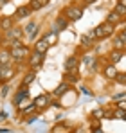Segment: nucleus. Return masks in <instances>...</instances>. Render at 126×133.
Here are the masks:
<instances>
[{"label":"nucleus","instance_id":"obj_1","mask_svg":"<svg viewBox=\"0 0 126 133\" xmlns=\"http://www.w3.org/2000/svg\"><path fill=\"white\" fill-rule=\"evenodd\" d=\"M94 36H96V40H103V38H106V36H112L114 32H115V25H112V23H99L94 31Z\"/></svg>","mask_w":126,"mask_h":133},{"label":"nucleus","instance_id":"obj_2","mask_svg":"<svg viewBox=\"0 0 126 133\" xmlns=\"http://www.w3.org/2000/svg\"><path fill=\"white\" fill-rule=\"evenodd\" d=\"M67 20H70V22H78L81 16H83V7H79V5H76V4H72V5H67L65 9H63V15Z\"/></svg>","mask_w":126,"mask_h":133},{"label":"nucleus","instance_id":"obj_3","mask_svg":"<svg viewBox=\"0 0 126 133\" xmlns=\"http://www.w3.org/2000/svg\"><path fill=\"white\" fill-rule=\"evenodd\" d=\"M11 45H13V47L9 49V52H11V58H13L15 61H22V59L29 54V49L23 43H20V42H13Z\"/></svg>","mask_w":126,"mask_h":133},{"label":"nucleus","instance_id":"obj_4","mask_svg":"<svg viewBox=\"0 0 126 133\" xmlns=\"http://www.w3.org/2000/svg\"><path fill=\"white\" fill-rule=\"evenodd\" d=\"M78 65H79L78 56H70V58L65 61V72H67V74H78Z\"/></svg>","mask_w":126,"mask_h":133},{"label":"nucleus","instance_id":"obj_5","mask_svg":"<svg viewBox=\"0 0 126 133\" xmlns=\"http://www.w3.org/2000/svg\"><path fill=\"white\" fill-rule=\"evenodd\" d=\"M43 54H38V52H33L31 56H29V65H31V68L33 70H36V68H40L43 63Z\"/></svg>","mask_w":126,"mask_h":133},{"label":"nucleus","instance_id":"obj_6","mask_svg":"<svg viewBox=\"0 0 126 133\" xmlns=\"http://www.w3.org/2000/svg\"><path fill=\"white\" fill-rule=\"evenodd\" d=\"M49 104H51V95H47V94H42V95H38V97L34 99V106H36L38 110L47 108Z\"/></svg>","mask_w":126,"mask_h":133},{"label":"nucleus","instance_id":"obj_7","mask_svg":"<svg viewBox=\"0 0 126 133\" xmlns=\"http://www.w3.org/2000/svg\"><path fill=\"white\" fill-rule=\"evenodd\" d=\"M22 34H23V29H15V27L9 29L7 32H4V36H5L11 43H13V42H18V40L22 38Z\"/></svg>","mask_w":126,"mask_h":133},{"label":"nucleus","instance_id":"obj_8","mask_svg":"<svg viewBox=\"0 0 126 133\" xmlns=\"http://www.w3.org/2000/svg\"><path fill=\"white\" fill-rule=\"evenodd\" d=\"M11 61H13L11 52H9L7 49H0V66H2V68H4V66H11Z\"/></svg>","mask_w":126,"mask_h":133},{"label":"nucleus","instance_id":"obj_9","mask_svg":"<svg viewBox=\"0 0 126 133\" xmlns=\"http://www.w3.org/2000/svg\"><path fill=\"white\" fill-rule=\"evenodd\" d=\"M103 74H105L106 79H115V77L119 76V72H117V66L112 65V63L105 65V68H103Z\"/></svg>","mask_w":126,"mask_h":133},{"label":"nucleus","instance_id":"obj_10","mask_svg":"<svg viewBox=\"0 0 126 133\" xmlns=\"http://www.w3.org/2000/svg\"><path fill=\"white\" fill-rule=\"evenodd\" d=\"M123 54H124V50H119V49H114L110 54H108V61L112 63V65H115L117 61H121V58H123Z\"/></svg>","mask_w":126,"mask_h":133},{"label":"nucleus","instance_id":"obj_11","mask_svg":"<svg viewBox=\"0 0 126 133\" xmlns=\"http://www.w3.org/2000/svg\"><path fill=\"white\" fill-rule=\"evenodd\" d=\"M13 23H15V18H13V16H5V18L0 20V29H2L4 32H7L9 29H13Z\"/></svg>","mask_w":126,"mask_h":133},{"label":"nucleus","instance_id":"obj_12","mask_svg":"<svg viewBox=\"0 0 126 133\" xmlns=\"http://www.w3.org/2000/svg\"><path fill=\"white\" fill-rule=\"evenodd\" d=\"M47 50H49V43H47L43 38H42V40H38V42L34 43V52H38V54H43V56H45Z\"/></svg>","mask_w":126,"mask_h":133},{"label":"nucleus","instance_id":"obj_13","mask_svg":"<svg viewBox=\"0 0 126 133\" xmlns=\"http://www.w3.org/2000/svg\"><path fill=\"white\" fill-rule=\"evenodd\" d=\"M31 15V7L29 5H22V7H18L16 11H15V16L13 18H25V16H29Z\"/></svg>","mask_w":126,"mask_h":133},{"label":"nucleus","instance_id":"obj_14","mask_svg":"<svg viewBox=\"0 0 126 133\" xmlns=\"http://www.w3.org/2000/svg\"><path fill=\"white\" fill-rule=\"evenodd\" d=\"M34 79H36V72H34V70L27 72V74H25V77L22 79V87H29L31 83H34Z\"/></svg>","mask_w":126,"mask_h":133},{"label":"nucleus","instance_id":"obj_15","mask_svg":"<svg viewBox=\"0 0 126 133\" xmlns=\"http://www.w3.org/2000/svg\"><path fill=\"white\" fill-rule=\"evenodd\" d=\"M27 95H29V92H27V87H22V90L16 92V95H15V104H18V103H23V99H27Z\"/></svg>","mask_w":126,"mask_h":133},{"label":"nucleus","instance_id":"obj_16","mask_svg":"<svg viewBox=\"0 0 126 133\" xmlns=\"http://www.w3.org/2000/svg\"><path fill=\"white\" fill-rule=\"evenodd\" d=\"M49 4V0H31V4H29V7H31V11H38V9H42Z\"/></svg>","mask_w":126,"mask_h":133},{"label":"nucleus","instance_id":"obj_17","mask_svg":"<svg viewBox=\"0 0 126 133\" xmlns=\"http://www.w3.org/2000/svg\"><path fill=\"white\" fill-rule=\"evenodd\" d=\"M94 40H96V36H94V32L90 31L88 34H85V36H81V47H85V49H86V47H90Z\"/></svg>","mask_w":126,"mask_h":133},{"label":"nucleus","instance_id":"obj_18","mask_svg":"<svg viewBox=\"0 0 126 133\" xmlns=\"http://www.w3.org/2000/svg\"><path fill=\"white\" fill-rule=\"evenodd\" d=\"M15 76V68L13 66H4L2 68V81H9Z\"/></svg>","mask_w":126,"mask_h":133},{"label":"nucleus","instance_id":"obj_19","mask_svg":"<svg viewBox=\"0 0 126 133\" xmlns=\"http://www.w3.org/2000/svg\"><path fill=\"white\" fill-rule=\"evenodd\" d=\"M68 88H70V85H68V83H61V85H58V87H56V90H54V94H52V95L60 97V95H63V94H67Z\"/></svg>","mask_w":126,"mask_h":133},{"label":"nucleus","instance_id":"obj_20","mask_svg":"<svg viewBox=\"0 0 126 133\" xmlns=\"http://www.w3.org/2000/svg\"><path fill=\"white\" fill-rule=\"evenodd\" d=\"M43 40L49 43V47H52V45L58 43V32H49V34L43 36Z\"/></svg>","mask_w":126,"mask_h":133},{"label":"nucleus","instance_id":"obj_21","mask_svg":"<svg viewBox=\"0 0 126 133\" xmlns=\"http://www.w3.org/2000/svg\"><path fill=\"white\" fill-rule=\"evenodd\" d=\"M36 29H38V25H36L34 22H31V23H27V25H25L23 32H25L27 36H34V34H36Z\"/></svg>","mask_w":126,"mask_h":133},{"label":"nucleus","instance_id":"obj_22","mask_svg":"<svg viewBox=\"0 0 126 133\" xmlns=\"http://www.w3.org/2000/svg\"><path fill=\"white\" fill-rule=\"evenodd\" d=\"M121 18H123L121 15H117L115 11H112V13L108 15V18H106V22H108V23H112V25H115V23H119V22H121Z\"/></svg>","mask_w":126,"mask_h":133},{"label":"nucleus","instance_id":"obj_23","mask_svg":"<svg viewBox=\"0 0 126 133\" xmlns=\"http://www.w3.org/2000/svg\"><path fill=\"white\" fill-rule=\"evenodd\" d=\"M36 110H38V108L34 106V103H31V104H27L25 108H22L20 113H22V115H29V113H33V111H36Z\"/></svg>","mask_w":126,"mask_h":133},{"label":"nucleus","instance_id":"obj_24","mask_svg":"<svg viewBox=\"0 0 126 133\" xmlns=\"http://www.w3.org/2000/svg\"><path fill=\"white\" fill-rule=\"evenodd\" d=\"M124 115H126V111L121 110V108H115L112 111V119H124Z\"/></svg>","mask_w":126,"mask_h":133},{"label":"nucleus","instance_id":"obj_25","mask_svg":"<svg viewBox=\"0 0 126 133\" xmlns=\"http://www.w3.org/2000/svg\"><path fill=\"white\" fill-rule=\"evenodd\" d=\"M92 119H105V110L103 108H97V110H94L92 111Z\"/></svg>","mask_w":126,"mask_h":133},{"label":"nucleus","instance_id":"obj_26","mask_svg":"<svg viewBox=\"0 0 126 133\" xmlns=\"http://www.w3.org/2000/svg\"><path fill=\"white\" fill-rule=\"evenodd\" d=\"M51 133H67V128H65L61 122H60V124H56V126L51 130Z\"/></svg>","mask_w":126,"mask_h":133},{"label":"nucleus","instance_id":"obj_27","mask_svg":"<svg viewBox=\"0 0 126 133\" xmlns=\"http://www.w3.org/2000/svg\"><path fill=\"white\" fill-rule=\"evenodd\" d=\"M114 11H115L117 15H121V16H123V15H126V9H124V7H123V5H121V4H117Z\"/></svg>","mask_w":126,"mask_h":133},{"label":"nucleus","instance_id":"obj_28","mask_svg":"<svg viewBox=\"0 0 126 133\" xmlns=\"http://www.w3.org/2000/svg\"><path fill=\"white\" fill-rule=\"evenodd\" d=\"M117 38H119V40L123 42V45H124V47H126V31H123V32H121V34L117 36Z\"/></svg>","mask_w":126,"mask_h":133},{"label":"nucleus","instance_id":"obj_29","mask_svg":"<svg viewBox=\"0 0 126 133\" xmlns=\"http://www.w3.org/2000/svg\"><path fill=\"white\" fill-rule=\"evenodd\" d=\"M7 94H9V87H7V85H4V87L0 88V95H7Z\"/></svg>","mask_w":126,"mask_h":133},{"label":"nucleus","instance_id":"obj_30","mask_svg":"<svg viewBox=\"0 0 126 133\" xmlns=\"http://www.w3.org/2000/svg\"><path fill=\"white\" fill-rule=\"evenodd\" d=\"M115 79H117L119 83H126V74H121V76H117Z\"/></svg>","mask_w":126,"mask_h":133},{"label":"nucleus","instance_id":"obj_31","mask_svg":"<svg viewBox=\"0 0 126 133\" xmlns=\"http://www.w3.org/2000/svg\"><path fill=\"white\" fill-rule=\"evenodd\" d=\"M117 108H121V110L126 111V101H121V103H117Z\"/></svg>","mask_w":126,"mask_h":133},{"label":"nucleus","instance_id":"obj_32","mask_svg":"<svg viewBox=\"0 0 126 133\" xmlns=\"http://www.w3.org/2000/svg\"><path fill=\"white\" fill-rule=\"evenodd\" d=\"M7 2H9V0H0V7H4V5H5Z\"/></svg>","mask_w":126,"mask_h":133},{"label":"nucleus","instance_id":"obj_33","mask_svg":"<svg viewBox=\"0 0 126 133\" xmlns=\"http://www.w3.org/2000/svg\"><path fill=\"white\" fill-rule=\"evenodd\" d=\"M119 4H121V5H123V7L126 9V0H119Z\"/></svg>","mask_w":126,"mask_h":133},{"label":"nucleus","instance_id":"obj_34","mask_svg":"<svg viewBox=\"0 0 126 133\" xmlns=\"http://www.w3.org/2000/svg\"><path fill=\"white\" fill-rule=\"evenodd\" d=\"M0 81H2V66H0Z\"/></svg>","mask_w":126,"mask_h":133},{"label":"nucleus","instance_id":"obj_35","mask_svg":"<svg viewBox=\"0 0 126 133\" xmlns=\"http://www.w3.org/2000/svg\"><path fill=\"white\" fill-rule=\"evenodd\" d=\"M86 2H88V4H90V2H94V0H86Z\"/></svg>","mask_w":126,"mask_h":133},{"label":"nucleus","instance_id":"obj_36","mask_svg":"<svg viewBox=\"0 0 126 133\" xmlns=\"http://www.w3.org/2000/svg\"><path fill=\"white\" fill-rule=\"evenodd\" d=\"M0 40H2V36H0Z\"/></svg>","mask_w":126,"mask_h":133},{"label":"nucleus","instance_id":"obj_37","mask_svg":"<svg viewBox=\"0 0 126 133\" xmlns=\"http://www.w3.org/2000/svg\"><path fill=\"white\" fill-rule=\"evenodd\" d=\"M124 119H126V115H124Z\"/></svg>","mask_w":126,"mask_h":133}]
</instances>
